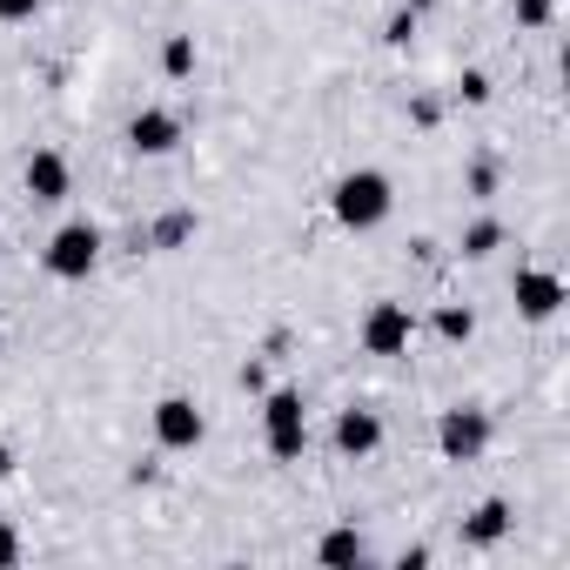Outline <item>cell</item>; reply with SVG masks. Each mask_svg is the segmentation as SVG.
I'll return each mask as SVG.
<instances>
[{"label": "cell", "instance_id": "cell-21", "mask_svg": "<svg viewBox=\"0 0 570 570\" xmlns=\"http://www.w3.org/2000/svg\"><path fill=\"white\" fill-rule=\"evenodd\" d=\"M490 188H497V168H490V161H476V168H470V195H476V202H483V195H490Z\"/></svg>", "mask_w": 570, "mask_h": 570}, {"label": "cell", "instance_id": "cell-7", "mask_svg": "<svg viewBox=\"0 0 570 570\" xmlns=\"http://www.w3.org/2000/svg\"><path fill=\"white\" fill-rule=\"evenodd\" d=\"M510 296H517V316H523V323H550V316L563 309V275H557V268H517Z\"/></svg>", "mask_w": 570, "mask_h": 570}, {"label": "cell", "instance_id": "cell-16", "mask_svg": "<svg viewBox=\"0 0 570 570\" xmlns=\"http://www.w3.org/2000/svg\"><path fill=\"white\" fill-rule=\"evenodd\" d=\"M490 248H503V222H490V215H483V222H470V228H463V255H470V262H483Z\"/></svg>", "mask_w": 570, "mask_h": 570}, {"label": "cell", "instance_id": "cell-8", "mask_svg": "<svg viewBox=\"0 0 570 570\" xmlns=\"http://www.w3.org/2000/svg\"><path fill=\"white\" fill-rule=\"evenodd\" d=\"M21 181H28V202H41V208H55V202L75 195V168H68L61 148H35L28 168H21Z\"/></svg>", "mask_w": 570, "mask_h": 570}, {"label": "cell", "instance_id": "cell-4", "mask_svg": "<svg viewBox=\"0 0 570 570\" xmlns=\"http://www.w3.org/2000/svg\"><path fill=\"white\" fill-rule=\"evenodd\" d=\"M356 343H363V356H383V363L410 356V343H416V316H410V303H370Z\"/></svg>", "mask_w": 570, "mask_h": 570}, {"label": "cell", "instance_id": "cell-1", "mask_svg": "<svg viewBox=\"0 0 570 570\" xmlns=\"http://www.w3.org/2000/svg\"><path fill=\"white\" fill-rule=\"evenodd\" d=\"M390 208H396V188H390V175H383V168H350V175L330 188V215H336L350 235L383 228V222H390Z\"/></svg>", "mask_w": 570, "mask_h": 570}, {"label": "cell", "instance_id": "cell-12", "mask_svg": "<svg viewBox=\"0 0 570 570\" xmlns=\"http://www.w3.org/2000/svg\"><path fill=\"white\" fill-rule=\"evenodd\" d=\"M316 557L343 570V563H363V557H370V543H363V530H350V523H336V530H330V537L316 543Z\"/></svg>", "mask_w": 570, "mask_h": 570}, {"label": "cell", "instance_id": "cell-14", "mask_svg": "<svg viewBox=\"0 0 570 570\" xmlns=\"http://www.w3.org/2000/svg\"><path fill=\"white\" fill-rule=\"evenodd\" d=\"M188 235H195V208H168V215L155 222V235H148V242H155V248H181Z\"/></svg>", "mask_w": 570, "mask_h": 570}, {"label": "cell", "instance_id": "cell-17", "mask_svg": "<svg viewBox=\"0 0 570 570\" xmlns=\"http://www.w3.org/2000/svg\"><path fill=\"white\" fill-rule=\"evenodd\" d=\"M35 14H41V0H0V21H8V28H21Z\"/></svg>", "mask_w": 570, "mask_h": 570}, {"label": "cell", "instance_id": "cell-23", "mask_svg": "<svg viewBox=\"0 0 570 570\" xmlns=\"http://www.w3.org/2000/svg\"><path fill=\"white\" fill-rule=\"evenodd\" d=\"M0 476H14V450H0Z\"/></svg>", "mask_w": 570, "mask_h": 570}, {"label": "cell", "instance_id": "cell-18", "mask_svg": "<svg viewBox=\"0 0 570 570\" xmlns=\"http://www.w3.org/2000/svg\"><path fill=\"white\" fill-rule=\"evenodd\" d=\"M21 550H28V543H21V530H14V523H0V570L21 563Z\"/></svg>", "mask_w": 570, "mask_h": 570}, {"label": "cell", "instance_id": "cell-3", "mask_svg": "<svg viewBox=\"0 0 570 570\" xmlns=\"http://www.w3.org/2000/svg\"><path fill=\"white\" fill-rule=\"evenodd\" d=\"M95 262H101V228H95V222H68V228H55V242L41 248V268H48L55 282H88Z\"/></svg>", "mask_w": 570, "mask_h": 570}, {"label": "cell", "instance_id": "cell-24", "mask_svg": "<svg viewBox=\"0 0 570 570\" xmlns=\"http://www.w3.org/2000/svg\"><path fill=\"white\" fill-rule=\"evenodd\" d=\"M403 8H410V14H416V8H436V0H403Z\"/></svg>", "mask_w": 570, "mask_h": 570}, {"label": "cell", "instance_id": "cell-11", "mask_svg": "<svg viewBox=\"0 0 570 570\" xmlns=\"http://www.w3.org/2000/svg\"><path fill=\"white\" fill-rule=\"evenodd\" d=\"M510 523H517V510H510L503 497H490V503H476V510L463 517V543H470V550H497V543L510 537Z\"/></svg>", "mask_w": 570, "mask_h": 570}, {"label": "cell", "instance_id": "cell-15", "mask_svg": "<svg viewBox=\"0 0 570 570\" xmlns=\"http://www.w3.org/2000/svg\"><path fill=\"white\" fill-rule=\"evenodd\" d=\"M436 336H443V343H470V336H476L470 303H443V309H436Z\"/></svg>", "mask_w": 570, "mask_h": 570}, {"label": "cell", "instance_id": "cell-6", "mask_svg": "<svg viewBox=\"0 0 570 570\" xmlns=\"http://www.w3.org/2000/svg\"><path fill=\"white\" fill-rule=\"evenodd\" d=\"M148 423H155V443H161V450H195V443L208 436V416L195 410V396H161V403L148 410Z\"/></svg>", "mask_w": 570, "mask_h": 570}, {"label": "cell", "instance_id": "cell-10", "mask_svg": "<svg viewBox=\"0 0 570 570\" xmlns=\"http://www.w3.org/2000/svg\"><path fill=\"white\" fill-rule=\"evenodd\" d=\"M336 450H343L350 463L376 456V450H383V416H376V410H356V403H350V410L336 416Z\"/></svg>", "mask_w": 570, "mask_h": 570}, {"label": "cell", "instance_id": "cell-20", "mask_svg": "<svg viewBox=\"0 0 570 570\" xmlns=\"http://www.w3.org/2000/svg\"><path fill=\"white\" fill-rule=\"evenodd\" d=\"M456 95H463V101H490V75H476V68H470V75L456 81Z\"/></svg>", "mask_w": 570, "mask_h": 570}, {"label": "cell", "instance_id": "cell-22", "mask_svg": "<svg viewBox=\"0 0 570 570\" xmlns=\"http://www.w3.org/2000/svg\"><path fill=\"white\" fill-rule=\"evenodd\" d=\"M410 35H416V14H410V8H403V14H396V21H390V48H403V41H410Z\"/></svg>", "mask_w": 570, "mask_h": 570}, {"label": "cell", "instance_id": "cell-19", "mask_svg": "<svg viewBox=\"0 0 570 570\" xmlns=\"http://www.w3.org/2000/svg\"><path fill=\"white\" fill-rule=\"evenodd\" d=\"M517 21L523 28H550V0H517Z\"/></svg>", "mask_w": 570, "mask_h": 570}, {"label": "cell", "instance_id": "cell-13", "mask_svg": "<svg viewBox=\"0 0 570 570\" xmlns=\"http://www.w3.org/2000/svg\"><path fill=\"white\" fill-rule=\"evenodd\" d=\"M195 61H202L195 35H168V41H161V75H168V81H188V75H195Z\"/></svg>", "mask_w": 570, "mask_h": 570}, {"label": "cell", "instance_id": "cell-5", "mask_svg": "<svg viewBox=\"0 0 570 570\" xmlns=\"http://www.w3.org/2000/svg\"><path fill=\"white\" fill-rule=\"evenodd\" d=\"M436 450H443V463H476L490 450V410H470V403L443 410L436 416Z\"/></svg>", "mask_w": 570, "mask_h": 570}, {"label": "cell", "instance_id": "cell-2", "mask_svg": "<svg viewBox=\"0 0 570 570\" xmlns=\"http://www.w3.org/2000/svg\"><path fill=\"white\" fill-rule=\"evenodd\" d=\"M262 430H268V456L275 463H296L309 450V403H303V390H275L262 403Z\"/></svg>", "mask_w": 570, "mask_h": 570}, {"label": "cell", "instance_id": "cell-9", "mask_svg": "<svg viewBox=\"0 0 570 570\" xmlns=\"http://www.w3.org/2000/svg\"><path fill=\"white\" fill-rule=\"evenodd\" d=\"M128 148L135 155H175L181 148V115H168V108H141L135 121H128Z\"/></svg>", "mask_w": 570, "mask_h": 570}]
</instances>
